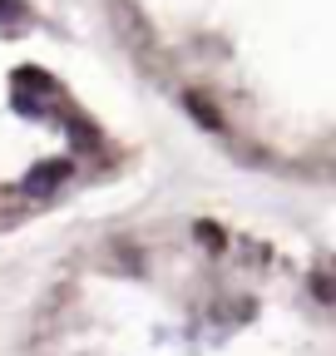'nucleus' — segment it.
I'll use <instances>...</instances> for the list:
<instances>
[{"label": "nucleus", "mask_w": 336, "mask_h": 356, "mask_svg": "<svg viewBox=\"0 0 336 356\" xmlns=\"http://www.w3.org/2000/svg\"><path fill=\"white\" fill-rule=\"evenodd\" d=\"M109 252L124 262V273H144V252H139L129 238H114V243H109Z\"/></svg>", "instance_id": "obj_4"}, {"label": "nucleus", "mask_w": 336, "mask_h": 356, "mask_svg": "<svg viewBox=\"0 0 336 356\" xmlns=\"http://www.w3.org/2000/svg\"><path fill=\"white\" fill-rule=\"evenodd\" d=\"M25 15V0H0V25H10Z\"/></svg>", "instance_id": "obj_8"}, {"label": "nucleus", "mask_w": 336, "mask_h": 356, "mask_svg": "<svg viewBox=\"0 0 336 356\" xmlns=\"http://www.w3.org/2000/svg\"><path fill=\"white\" fill-rule=\"evenodd\" d=\"M15 84H30V89H45V95H55V79H50V74H40V70H20Z\"/></svg>", "instance_id": "obj_5"}, {"label": "nucleus", "mask_w": 336, "mask_h": 356, "mask_svg": "<svg viewBox=\"0 0 336 356\" xmlns=\"http://www.w3.org/2000/svg\"><path fill=\"white\" fill-rule=\"evenodd\" d=\"M307 287H312L321 302H336V282H331L326 273H312V277H307Z\"/></svg>", "instance_id": "obj_6"}, {"label": "nucleus", "mask_w": 336, "mask_h": 356, "mask_svg": "<svg viewBox=\"0 0 336 356\" xmlns=\"http://www.w3.org/2000/svg\"><path fill=\"white\" fill-rule=\"evenodd\" d=\"M183 109H188V114H193V119H198L208 134H228V119L218 114V104L208 99L203 89H188V95H183Z\"/></svg>", "instance_id": "obj_2"}, {"label": "nucleus", "mask_w": 336, "mask_h": 356, "mask_svg": "<svg viewBox=\"0 0 336 356\" xmlns=\"http://www.w3.org/2000/svg\"><path fill=\"white\" fill-rule=\"evenodd\" d=\"M69 178H74V163H69V159L40 163V168H30V173H25V193H40V198H45V193H55L60 184H69Z\"/></svg>", "instance_id": "obj_1"}, {"label": "nucleus", "mask_w": 336, "mask_h": 356, "mask_svg": "<svg viewBox=\"0 0 336 356\" xmlns=\"http://www.w3.org/2000/svg\"><path fill=\"white\" fill-rule=\"evenodd\" d=\"M65 129H69V144H74V154H99V149H104L99 129H94V124H84L79 114H69V119H65Z\"/></svg>", "instance_id": "obj_3"}, {"label": "nucleus", "mask_w": 336, "mask_h": 356, "mask_svg": "<svg viewBox=\"0 0 336 356\" xmlns=\"http://www.w3.org/2000/svg\"><path fill=\"white\" fill-rule=\"evenodd\" d=\"M198 243L203 248H228V233H218L213 222H198Z\"/></svg>", "instance_id": "obj_7"}]
</instances>
